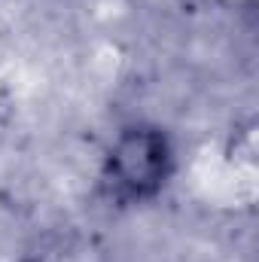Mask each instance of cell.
<instances>
[{
	"mask_svg": "<svg viewBox=\"0 0 259 262\" xmlns=\"http://www.w3.org/2000/svg\"><path fill=\"white\" fill-rule=\"evenodd\" d=\"M174 165V143L165 128L134 122L113 137L104 156L101 183L107 195L119 204H143L162 195Z\"/></svg>",
	"mask_w": 259,
	"mask_h": 262,
	"instance_id": "1",
	"label": "cell"
}]
</instances>
